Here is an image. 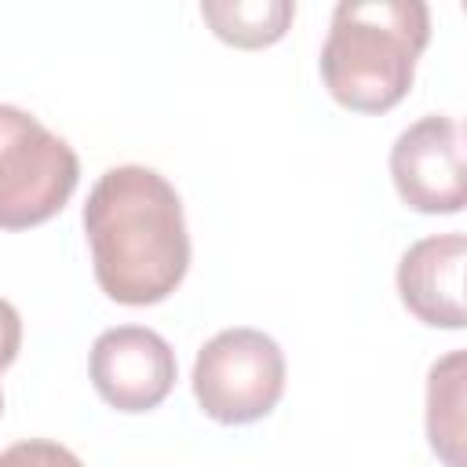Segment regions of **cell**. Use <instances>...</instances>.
<instances>
[{
    "mask_svg": "<svg viewBox=\"0 0 467 467\" xmlns=\"http://www.w3.org/2000/svg\"><path fill=\"white\" fill-rule=\"evenodd\" d=\"M99 288L124 306L168 299L190 270V234L175 186L142 164L99 175L84 204Z\"/></svg>",
    "mask_w": 467,
    "mask_h": 467,
    "instance_id": "1",
    "label": "cell"
},
{
    "mask_svg": "<svg viewBox=\"0 0 467 467\" xmlns=\"http://www.w3.org/2000/svg\"><path fill=\"white\" fill-rule=\"evenodd\" d=\"M201 18L234 47H266L285 36L296 18L292 0H204Z\"/></svg>",
    "mask_w": 467,
    "mask_h": 467,
    "instance_id": "9",
    "label": "cell"
},
{
    "mask_svg": "<svg viewBox=\"0 0 467 467\" xmlns=\"http://www.w3.org/2000/svg\"><path fill=\"white\" fill-rule=\"evenodd\" d=\"M463 350H452L427 376V438L445 467H463Z\"/></svg>",
    "mask_w": 467,
    "mask_h": 467,
    "instance_id": "8",
    "label": "cell"
},
{
    "mask_svg": "<svg viewBox=\"0 0 467 467\" xmlns=\"http://www.w3.org/2000/svg\"><path fill=\"white\" fill-rule=\"evenodd\" d=\"M0 467H84L77 452L47 438H26L0 452Z\"/></svg>",
    "mask_w": 467,
    "mask_h": 467,
    "instance_id": "10",
    "label": "cell"
},
{
    "mask_svg": "<svg viewBox=\"0 0 467 467\" xmlns=\"http://www.w3.org/2000/svg\"><path fill=\"white\" fill-rule=\"evenodd\" d=\"M80 182L73 146L33 113L0 102V230H29L66 208Z\"/></svg>",
    "mask_w": 467,
    "mask_h": 467,
    "instance_id": "3",
    "label": "cell"
},
{
    "mask_svg": "<svg viewBox=\"0 0 467 467\" xmlns=\"http://www.w3.org/2000/svg\"><path fill=\"white\" fill-rule=\"evenodd\" d=\"M88 372L109 409L150 412L175 387V350L153 328L117 325L91 343Z\"/></svg>",
    "mask_w": 467,
    "mask_h": 467,
    "instance_id": "6",
    "label": "cell"
},
{
    "mask_svg": "<svg viewBox=\"0 0 467 467\" xmlns=\"http://www.w3.org/2000/svg\"><path fill=\"white\" fill-rule=\"evenodd\" d=\"M18 347H22V317L7 299H0V372L18 358Z\"/></svg>",
    "mask_w": 467,
    "mask_h": 467,
    "instance_id": "11",
    "label": "cell"
},
{
    "mask_svg": "<svg viewBox=\"0 0 467 467\" xmlns=\"http://www.w3.org/2000/svg\"><path fill=\"white\" fill-rule=\"evenodd\" d=\"M285 394V354L259 328L215 332L193 361V398L215 423L241 427L274 412Z\"/></svg>",
    "mask_w": 467,
    "mask_h": 467,
    "instance_id": "4",
    "label": "cell"
},
{
    "mask_svg": "<svg viewBox=\"0 0 467 467\" xmlns=\"http://www.w3.org/2000/svg\"><path fill=\"white\" fill-rule=\"evenodd\" d=\"M0 412H4V394H0Z\"/></svg>",
    "mask_w": 467,
    "mask_h": 467,
    "instance_id": "12",
    "label": "cell"
},
{
    "mask_svg": "<svg viewBox=\"0 0 467 467\" xmlns=\"http://www.w3.org/2000/svg\"><path fill=\"white\" fill-rule=\"evenodd\" d=\"M463 234L416 241L398 263V296L405 310L431 328H463Z\"/></svg>",
    "mask_w": 467,
    "mask_h": 467,
    "instance_id": "7",
    "label": "cell"
},
{
    "mask_svg": "<svg viewBox=\"0 0 467 467\" xmlns=\"http://www.w3.org/2000/svg\"><path fill=\"white\" fill-rule=\"evenodd\" d=\"M427 40L431 11L420 0H343L321 47V80L339 106L387 113L409 95Z\"/></svg>",
    "mask_w": 467,
    "mask_h": 467,
    "instance_id": "2",
    "label": "cell"
},
{
    "mask_svg": "<svg viewBox=\"0 0 467 467\" xmlns=\"http://www.w3.org/2000/svg\"><path fill=\"white\" fill-rule=\"evenodd\" d=\"M390 179L412 212L456 215L467 201L460 124L445 113H427L409 124L390 146Z\"/></svg>",
    "mask_w": 467,
    "mask_h": 467,
    "instance_id": "5",
    "label": "cell"
}]
</instances>
